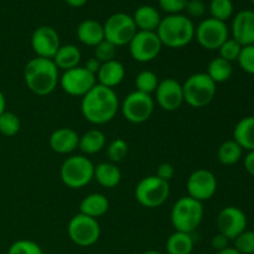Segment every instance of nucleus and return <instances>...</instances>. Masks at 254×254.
<instances>
[{
  "mask_svg": "<svg viewBox=\"0 0 254 254\" xmlns=\"http://www.w3.org/2000/svg\"><path fill=\"white\" fill-rule=\"evenodd\" d=\"M77 37L86 46L96 47L104 40L103 25L93 19L83 20L77 27Z\"/></svg>",
  "mask_w": 254,
  "mask_h": 254,
  "instance_id": "obj_21",
  "label": "nucleus"
},
{
  "mask_svg": "<svg viewBox=\"0 0 254 254\" xmlns=\"http://www.w3.org/2000/svg\"><path fill=\"white\" fill-rule=\"evenodd\" d=\"M237 61L243 71L254 74V45L243 46Z\"/></svg>",
  "mask_w": 254,
  "mask_h": 254,
  "instance_id": "obj_39",
  "label": "nucleus"
},
{
  "mask_svg": "<svg viewBox=\"0 0 254 254\" xmlns=\"http://www.w3.org/2000/svg\"><path fill=\"white\" fill-rule=\"evenodd\" d=\"M109 210V201L104 195L98 192L89 193L79 203V213L89 217H102Z\"/></svg>",
  "mask_w": 254,
  "mask_h": 254,
  "instance_id": "obj_23",
  "label": "nucleus"
},
{
  "mask_svg": "<svg viewBox=\"0 0 254 254\" xmlns=\"http://www.w3.org/2000/svg\"><path fill=\"white\" fill-rule=\"evenodd\" d=\"M122 114L128 122L140 124L148 121L154 112V99L150 94L134 91L122 102Z\"/></svg>",
  "mask_w": 254,
  "mask_h": 254,
  "instance_id": "obj_10",
  "label": "nucleus"
},
{
  "mask_svg": "<svg viewBox=\"0 0 254 254\" xmlns=\"http://www.w3.org/2000/svg\"><path fill=\"white\" fill-rule=\"evenodd\" d=\"M171 225L178 232L192 233L201 225L203 218L202 202L184 196L180 197L171 208Z\"/></svg>",
  "mask_w": 254,
  "mask_h": 254,
  "instance_id": "obj_4",
  "label": "nucleus"
},
{
  "mask_svg": "<svg viewBox=\"0 0 254 254\" xmlns=\"http://www.w3.org/2000/svg\"><path fill=\"white\" fill-rule=\"evenodd\" d=\"M126 77V68L123 64L117 60L106 62L101 64L96 78H98V84H102L108 88H113L119 86Z\"/></svg>",
  "mask_w": 254,
  "mask_h": 254,
  "instance_id": "obj_20",
  "label": "nucleus"
},
{
  "mask_svg": "<svg viewBox=\"0 0 254 254\" xmlns=\"http://www.w3.org/2000/svg\"><path fill=\"white\" fill-rule=\"evenodd\" d=\"M251 1H252V2H253V4H254V0H251Z\"/></svg>",
  "mask_w": 254,
  "mask_h": 254,
  "instance_id": "obj_50",
  "label": "nucleus"
},
{
  "mask_svg": "<svg viewBox=\"0 0 254 254\" xmlns=\"http://www.w3.org/2000/svg\"><path fill=\"white\" fill-rule=\"evenodd\" d=\"M174 174H175V169H174V166L169 163L160 164V165L158 166V169H156V176H158L159 179H161V180L168 181V183L169 180H171V179L174 178Z\"/></svg>",
  "mask_w": 254,
  "mask_h": 254,
  "instance_id": "obj_42",
  "label": "nucleus"
},
{
  "mask_svg": "<svg viewBox=\"0 0 254 254\" xmlns=\"http://www.w3.org/2000/svg\"><path fill=\"white\" fill-rule=\"evenodd\" d=\"M97 183L106 189H113L119 185L122 180V173L118 166L111 161L99 163L94 166V176Z\"/></svg>",
  "mask_w": 254,
  "mask_h": 254,
  "instance_id": "obj_24",
  "label": "nucleus"
},
{
  "mask_svg": "<svg viewBox=\"0 0 254 254\" xmlns=\"http://www.w3.org/2000/svg\"><path fill=\"white\" fill-rule=\"evenodd\" d=\"M155 93L156 103L166 112H174L184 103L183 84L174 78H165L159 82Z\"/></svg>",
  "mask_w": 254,
  "mask_h": 254,
  "instance_id": "obj_17",
  "label": "nucleus"
},
{
  "mask_svg": "<svg viewBox=\"0 0 254 254\" xmlns=\"http://www.w3.org/2000/svg\"><path fill=\"white\" fill-rule=\"evenodd\" d=\"M67 233L74 245L91 247L101 237V226L96 218L78 213L69 220Z\"/></svg>",
  "mask_w": 254,
  "mask_h": 254,
  "instance_id": "obj_9",
  "label": "nucleus"
},
{
  "mask_svg": "<svg viewBox=\"0 0 254 254\" xmlns=\"http://www.w3.org/2000/svg\"><path fill=\"white\" fill-rule=\"evenodd\" d=\"M101 64H102L96 59V57H91L89 60H87L86 64H84V68H86L87 71L91 72V73H93L94 76H97L99 68H101Z\"/></svg>",
  "mask_w": 254,
  "mask_h": 254,
  "instance_id": "obj_44",
  "label": "nucleus"
},
{
  "mask_svg": "<svg viewBox=\"0 0 254 254\" xmlns=\"http://www.w3.org/2000/svg\"><path fill=\"white\" fill-rule=\"evenodd\" d=\"M119 111V99L113 88L97 83L82 97L81 113L87 122L102 126L111 122Z\"/></svg>",
  "mask_w": 254,
  "mask_h": 254,
  "instance_id": "obj_1",
  "label": "nucleus"
},
{
  "mask_svg": "<svg viewBox=\"0 0 254 254\" xmlns=\"http://www.w3.org/2000/svg\"><path fill=\"white\" fill-rule=\"evenodd\" d=\"M245 169L250 175L254 176V150L248 151L245 158Z\"/></svg>",
  "mask_w": 254,
  "mask_h": 254,
  "instance_id": "obj_45",
  "label": "nucleus"
},
{
  "mask_svg": "<svg viewBox=\"0 0 254 254\" xmlns=\"http://www.w3.org/2000/svg\"><path fill=\"white\" fill-rule=\"evenodd\" d=\"M7 254H44L41 247L34 241L20 240L9 247Z\"/></svg>",
  "mask_w": 254,
  "mask_h": 254,
  "instance_id": "obj_37",
  "label": "nucleus"
},
{
  "mask_svg": "<svg viewBox=\"0 0 254 254\" xmlns=\"http://www.w3.org/2000/svg\"><path fill=\"white\" fill-rule=\"evenodd\" d=\"M159 82L160 81H159L156 73H154L153 71H149V69H144V71L139 72V74L135 78L136 91L151 96V93H154L156 88H158Z\"/></svg>",
  "mask_w": 254,
  "mask_h": 254,
  "instance_id": "obj_31",
  "label": "nucleus"
},
{
  "mask_svg": "<svg viewBox=\"0 0 254 254\" xmlns=\"http://www.w3.org/2000/svg\"><path fill=\"white\" fill-rule=\"evenodd\" d=\"M59 84L62 91L72 97H83L97 84V78L93 73L84 67L77 66L64 71L60 77Z\"/></svg>",
  "mask_w": 254,
  "mask_h": 254,
  "instance_id": "obj_12",
  "label": "nucleus"
},
{
  "mask_svg": "<svg viewBox=\"0 0 254 254\" xmlns=\"http://www.w3.org/2000/svg\"><path fill=\"white\" fill-rule=\"evenodd\" d=\"M216 254H242V253L238 252V251L236 250V248L227 247V248H225V250H222V251H220V252H217Z\"/></svg>",
  "mask_w": 254,
  "mask_h": 254,
  "instance_id": "obj_48",
  "label": "nucleus"
},
{
  "mask_svg": "<svg viewBox=\"0 0 254 254\" xmlns=\"http://www.w3.org/2000/svg\"><path fill=\"white\" fill-rule=\"evenodd\" d=\"M233 2L232 0H211L210 12L211 17L220 21L226 22L233 15Z\"/></svg>",
  "mask_w": 254,
  "mask_h": 254,
  "instance_id": "obj_32",
  "label": "nucleus"
},
{
  "mask_svg": "<svg viewBox=\"0 0 254 254\" xmlns=\"http://www.w3.org/2000/svg\"><path fill=\"white\" fill-rule=\"evenodd\" d=\"M143 254H161L160 252H156V251H148V252L143 253Z\"/></svg>",
  "mask_w": 254,
  "mask_h": 254,
  "instance_id": "obj_49",
  "label": "nucleus"
},
{
  "mask_svg": "<svg viewBox=\"0 0 254 254\" xmlns=\"http://www.w3.org/2000/svg\"><path fill=\"white\" fill-rule=\"evenodd\" d=\"M5 108H6V99H5L4 93L0 91V116H1L5 111H6Z\"/></svg>",
  "mask_w": 254,
  "mask_h": 254,
  "instance_id": "obj_47",
  "label": "nucleus"
},
{
  "mask_svg": "<svg viewBox=\"0 0 254 254\" xmlns=\"http://www.w3.org/2000/svg\"><path fill=\"white\" fill-rule=\"evenodd\" d=\"M193 250V240L191 233L175 232L166 241L168 254H191Z\"/></svg>",
  "mask_w": 254,
  "mask_h": 254,
  "instance_id": "obj_28",
  "label": "nucleus"
},
{
  "mask_svg": "<svg viewBox=\"0 0 254 254\" xmlns=\"http://www.w3.org/2000/svg\"><path fill=\"white\" fill-rule=\"evenodd\" d=\"M87 1H88V0H64V2L72 7H81L83 6L84 4H87Z\"/></svg>",
  "mask_w": 254,
  "mask_h": 254,
  "instance_id": "obj_46",
  "label": "nucleus"
},
{
  "mask_svg": "<svg viewBox=\"0 0 254 254\" xmlns=\"http://www.w3.org/2000/svg\"><path fill=\"white\" fill-rule=\"evenodd\" d=\"M228 241L230 240H228L227 237H225V236L221 235V233H217V235L213 236L212 240H211V246H212L213 250L220 252V251L228 247Z\"/></svg>",
  "mask_w": 254,
  "mask_h": 254,
  "instance_id": "obj_43",
  "label": "nucleus"
},
{
  "mask_svg": "<svg viewBox=\"0 0 254 254\" xmlns=\"http://www.w3.org/2000/svg\"><path fill=\"white\" fill-rule=\"evenodd\" d=\"M185 10L189 17H201L206 12V4L203 0H189Z\"/></svg>",
  "mask_w": 254,
  "mask_h": 254,
  "instance_id": "obj_41",
  "label": "nucleus"
},
{
  "mask_svg": "<svg viewBox=\"0 0 254 254\" xmlns=\"http://www.w3.org/2000/svg\"><path fill=\"white\" fill-rule=\"evenodd\" d=\"M82 59L81 51L74 45H61L57 50L56 55L54 56L52 61L56 64V67L62 71H68V69L74 68L79 64Z\"/></svg>",
  "mask_w": 254,
  "mask_h": 254,
  "instance_id": "obj_26",
  "label": "nucleus"
},
{
  "mask_svg": "<svg viewBox=\"0 0 254 254\" xmlns=\"http://www.w3.org/2000/svg\"><path fill=\"white\" fill-rule=\"evenodd\" d=\"M107 154H108L111 163H119L128 154V144H127L124 139H114L113 141H111L108 148H107Z\"/></svg>",
  "mask_w": 254,
  "mask_h": 254,
  "instance_id": "obj_34",
  "label": "nucleus"
},
{
  "mask_svg": "<svg viewBox=\"0 0 254 254\" xmlns=\"http://www.w3.org/2000/svg\"><path fill=\"white\" fill-rule=\"evenodd\" d=\"M189 0H159V6L161 10L168 12V15L181 14L186 9Z\"/></svg>",
  "mask_w": 254,
  "mask_h": 254,
  "instance_id": "obj_40",
  "label": "nucleus"
},
{
  "mask_svg": "<svg viewBox=\"0 0 254 254\" xmlns=\"http://www.w3.org/2000/svg\"><path fill=\"white\" fill-rule=\"evenodd\" d=\"M184 102L192 108H203L216 96V83L206 72H197L186 78L183 84Z\"/></svg>",
  "mask_w": 254,
  "mask_h": 254,
  "instance_id": "obj_5",
  "label": "nucleus"
},
{
  "mask_svg": "<svg viewBox=\"0 0 254 254\" xmlns=\"http://www.w3.org/2000/svg\"><path fill=\"white\" fill-rule=\"evenodd\" d=\"M50 146L57 154H69L78 148L79 135L71 128H59L50 135Z\"/></svg>",
  "mask_w": 254,
  "mask_h": 254,
  "instance_id": "obj_19",
  "label": "nucleus"
},
{
  "mask_svg": "<svg viewBox=\"0 0 254 254\" xmlns=\"http://www.w3.org/2000/svg\"><path fill=\"white\" fill-rule=\"evenodd\" d=\"M106 146V135L98 129H92L79 136L78 149L87 155H93L103 150Z\"/></svg>",
  "mask_w": 254,
  "mask_h": 254,
  "instance_id": "obj_27",
  "label": "nucleus"
},
{
  "mask_svg": "<svg viewBox=\"0 0 254 254\" xmlns=\"http://www.w3.org/2000/svg\"><path fill=\"white\" fill-rule=\"evenodd\" d=\"M233 140L243 150H254V116L245 117L236 124Z\"/></svg>",
  "mask_w": 254,
  "mask_h": 254,
  "instance_id": "obj_25",
  "label": "nucleus"
},
{
  "mask_svg": "<svg viewBox=\"0 0 254 254\" xmlns=\"http://www.w3.org/2000/svg\"><path fill=\"white\" fill-rule=\"evenodd\" d=\"M232 39H235L241 46L254 45V11L242 10L233 17Z\"/></svg>",
  "mask_w": 254,
  "mask_h": 254,
  "instance_id": "obj_18",
  "label": "nucleus"
},
{
  "mask_svg": "<svg viewBox=\"0 0 254 254\" xmlns=\"http://www.w3.org/2000/svg\"><path fill=\"white\" fill-rule=\"evenodd\" d=\"M186 189H188V196L203 202V201L210 200L216 193L217 179L210 170L198 169L189 176Z\"/></svg>",
  "mask_w": 254,
  "mask_h": 254,
  "instance_id": "obj_14",
  "label": "nucleus"
},
{
  "mask_svg": "<svg viewBox=\"0 0 254 254\" xmlns=\"http://www.w3.org/2000/svg\"><path fill=\"white\" fill-rule=\"evenodd\" d=\"M60 46H61L60 36L54 27L42 25L32 32L31 47L36 54V57L52 60Z\"/></svg>",
  "mask_w": 254,
  "mask_h": 254,
  "instance_id": "obj_16",
  "label": "nucleus"
},
{
  "mask_svg": "<svg viewBox=\"0 0 254 254\" xmlns=\"http://www.w3.org/2000/svg\"><path fill=\"white\" fill-rule=\"evenodd\" d=\"M134 24L139 31H154L156 32L160 25L161 16L156 7L153 5H141L134 11Z\"/></svg>",
  "mask_w": 254,
  "mask_h": 254,
  "instance_id": "obj_22",
  "label": "nucleus"
},
{
  "mask_svg": "<svg viewBox=\"0 0 254 254\" xmlns=\"http://www.w3.org/2000/svg\"><path fill=\"white\" fill-rule=\"evenodd\" d=\"M160 39L154 31H136L131 41L129 42V52L135 61L146 64L159 56L161 51Z\"/></svg>",
  "mask_w": 254,
  "mask_h": 254,
  "instance_id": "obj_13",
  "label": "nucleus"
},
{
  "mask_svg": "<svg viewBox=\"0 0 254 254\" xmlns=\"http://www.w3.org/2000/svg\"><path fill=\"white\" fill-rule=\"evenodd\" d=\"M228 26L226 22L213 17L202 20L195 29V37L198 45L208 51H215L228 39Z\"/></svg>",
  "mask_w": 254,
  "mask_h": 254,
  "instance_id": "obj_11",
  "label": "nucleus"
},
{
  "mask_svg": "<svg viewBox=\"0 0 254 254\" xmlns=\"http://www.w3.org/2000/svg\"><path fill=\"white\" fill-rule=\"evenodd\" d=\"M24 79L27 88L36 96H49L60 82L59 68L50 59L35 57L24 68Z\"/></svg>",
  "mask_w": 254,
  "mask_h": 254,
  "instance_id": "obj_2",
  "label": "nucleus"
},
{
  "mask_svg": "<svg viewBox=\"0 0 254 254\" xmlns=\"http://www.w3.org/2000/svg\"><path fill=\"white\" fill-rule=\"evenodd\" d=\"M216 223L218 233L228 240H235L243 231L247 230V216L241 208L227 206L220 211Z\"/></svg>",
  "mask_w": 254,
  "mask_h": 254,
  "instance_id": "obj_15",
  "label": "nucleus"
},
{
  "mask_svg": "<svg viewBox=\"0 0 254 254\" xmlns=\"http://www.w3.org/2000/svg\"><path fill=\"white\" fill-rule=\"evenodd\" d=\"M242 47L243 46H241L235 39H230V37H228V39L221 45L220 49H218L220 57L232 64L233 61H237L238 60V56H240Z\"/></svg>",
  "mask_w": 254,
  "mask_h": 254,
  "instance_id": "obj_35",
  "label": "nucleus"
},
{
  "mask_svg": "<svg viewBox=\"0 0 254 254\" xmlns=\"http://www.w3.org/2000/svg\"><path fill=\"white\" fill-rule=\"evenodd\" d=\"M236 250L242 254H254V231H243L235 238Z\"/></svg>",
  "mask_w": 254,
  "mask_h": 254,
  "instance_id": "obj_38",
  "label": "nucleus"
},
{
  "mask_svg": "<svg viewBox=\"0 0 254 254\" xmlns=\"http://www.w3.org/2000/svg\"><path fill=\"white\" fill-rule=\"evenodd\" d=\"M195 24L190 17L184 14H174L161 19L156 34L163 46L181 49L195 39Z\"/></svg>",
  "mask_w": 254,
  "mask_h": 254,
  "instance_id": "obj_3",
  "label": "nucleus"
},
{
  "mask_svg": "<svg viewBox=\"0 0 254 254\" xmlns=\"http://www.w3.org/2000/svg\"><path fill=\"white\" fill-rule=\"evenodd\" d=\"M243 149L235 140H226L217 150L218 161L223 165H235L241 160Z\"/></svg>",
  "mask_w": 254,
  "mask_h": 254,
  "instance_id": "obj_30",
  "label": "nucleus"
},
{
  "mask_svg": "<svg viewBox=\"0 0 254 254\" xmlns=\"http://www.w3.org/2000/svg\"><path fill=\"white\" fill-rule=\"evenodd\" d=\"M134 195L141 206L146 208H156L168 200L170 186L168 181L161 180L156 175H150L139 181Z\"/></svg>",
  "mask_w": 254,
  "mask_h": 254,
  "instance_id": "obj_7",
  "label": "nucleus"
},
{
  "mask_svg": "<svg viewBox=\"0 0 254 254\" xmlns=\"http://www.w3.org/2000/svg\"><path fill=\"white\" fill-rule=\"evenodd\" d=\"M117 55V46L112 42L107 41L106 39L102 42H99L96 47H94V56L98 60L101 64H106V62L116 60Z\"/></svg>",
  "mask_w": 254,
  "mask_h": 254,
  "instance_id": "obj_36",
  "label": "nucleus"
},
{
  "mask_svg": "<svg viewBox=\"0 0 254 254\" xmlns=\"http://www.w3.org/2000/svg\"><path fill=\"white\" fill-rule=\"evenodd\" d=\"M103 29L104 39L117 47L129 45L138 31L133 17L126 12L112 14L103 24Z\"/></svg>",
  "mask_w": 254,
  "mask_h": 254,
  "instance_id": "obj_8",
  "label": "nucleus"
},
{
  "mask_svg": "<svg viewBox=\"0 0 254 254\" xmlns=\"http://www.w3.org/2000/svg\"><path fill=\"white\" fill-rule=\"evenodd\" d=\"M60 176L67 188L73 190L82 189L93 180L94 165L87 156H69L61 165Z\"/></svg>",
  "mask_w": 254,
  "mask_h": 254,
  "instance_id": "obj_6",
  "label": "nucleus"
},
{
  "mask_svg": "<svg viewBox=\"0 0 254 254\" xmlns=\"http://www.w3.org/2000/svg\"><path fill=\"white\" fill-rule=\"evenodd\" d=\"M206 73L208 74L211 79L217 83H223V82L228 81L231 78L233 73L232 64L226 60L221 59L220 56L213 59L212 61H210L207 66V72Z\"/></svg>",
  "mask_w": 254,
  "mask_h": 254,
  "instance_id": "obj_29",
  "label": "nucleus"
},
{
  "mask_svg": "<svg viewBox=\"0 0 254 254\" xmlns=\"http://www.w3.org/2000/svg\"><path fill=\"white\" fill-rule=\"evenodd\" d=\"M21 128L20 118L12 112L5 111L0 116V133L5 136H14Z\"/></svg>",
  "mask_w": 254,
  "mask_h": 254,
  "instance_id": "obj_33",
  "label": "nucleus"
}]
</instances>
